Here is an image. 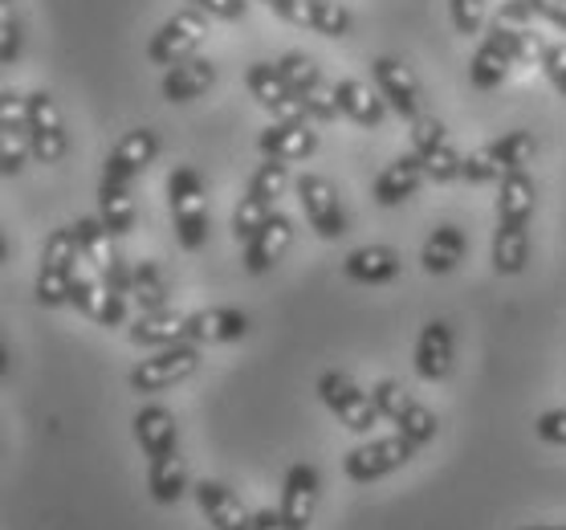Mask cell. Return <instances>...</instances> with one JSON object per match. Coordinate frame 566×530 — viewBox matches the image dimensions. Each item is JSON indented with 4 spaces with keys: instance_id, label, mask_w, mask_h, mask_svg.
Returning a JSON list of instances; mask_svg holds the SVG:
<instances>
[{
    "instance_id": "obj_27",
    "label": "cell",
    "mask_w": 566,
    "mask_h": 530,
    "mask_svg": "<svg viewBox=\"0 0 566 530\" xmlns=\"http://www.w3.org/2000/svg\"><path fill=\"white\" fill-rule=\"evenodd\" d=\"M127 339L135 347H171V343H188V314L180 311H147L127 326Z\"/></svg>"
},
{
    "instance_id": "obj_1",
    "label": "cell",
    "mask_w": 566,
    "mask_h": 530,
    "mask_svg": "<svg viewBox=\"0 0 566 530\" xmlns=\"http://www.w3.org/2000/svg\"><path fill=\"white\" fill-rule=\"evenodd\" d=\"M534 180L526 172H510L497 184V229H493L490 261L502 278L526 270L530 261V217H534Z\"/></svg>"
},
{
    "instance_id": "obj_13",
    "label": "cell",
    "mask_w": 566,
    "mask_h": 530,
    "mask_svg": "<svg viewBox=\"0 0 566 530\" xmlns=\"http://www.w3.org/2000/svg\"><path fill=\"white\" fill-rule=\"evenodd\" d=\"M245 91L253 94L261 111H270L273 118H290V123H306V118H310L306 103L297 98V91L290 86V79L282 74V65L253 62L245 70Z\"/></svg>"
},
{
    "instance_id": "obj_14",
    "label": "cell",
    "mask_w": 566,
    "mask_h": 530,
    "mask_svg": "<svg viewBox=\"0 0 566 530\" xmlns=\"http://www.w3.org/2000/svg\"><path fill=\"white\" fill-rule=\"evenodd\" d=\"M277 65H282V74L297 91V98L306 103L314 123H335V118L343 115V111H338V98H335V86H326V79H322V70L314 58H306V53H285Z\"/></svg>"
},
{
    "instance_id": "obj_6",
    "label": "cell",
    "mask_w": 566,
    "mask_h": 530,
    "mask_svg": "<svg viewBox=\"0 0 566 530\" xmlns=\"http://www.w3.org/2000/svg\"><path fill=\"white\" fill-rule=\"evenodd\" d=\"M70 306H77V311L98 326H123L127 323V298L118 294V290H111V282H106L103 273L94 270L86 258H77V266H74Z\"/></svg>"
},
{
    "instance_id": "obj_8",
    "label": "cell",
    "mask_w": 566,
    "mask_h": 530,
    "mask_svg": "<svg viewBox=\"0 0 566 530\" xmlns=\"http://www.w3.org/2000/svg\"><path fill=\"white\" fill-rule=\"evenodd\" d=\"M200 372V347L196 343H171V347H159L155 355L130 372V388L139 396H151V392H168L184 380H192Z\"/></svg>"
},
{
    "instance_id": "obj_39",
    "label": "cell",
    "mask_w": 566,
    "mask_h": 530,
    "mask_svg": "<svg viewBox=\"0 0 566 530\" xmlns=\"http://www.w3.org/2000/svg\"><path fill=\"white\" fill-rule=\"evenodd\" d=\"M449 13H452V25L461 38H473L481 33L485 25V0H449Z\"/></svg>"
},
{
    "instance_id": "obj_4",
    "label": "cell",
    "mask_w": 566,
    "mask_h": 530,
    "mask_svg": "<svg viewBox=\"0 0 566 530\" xmlns=\"http://www.w3.org/2000/svg\"><path fill=\"white\" fill-rule=\"evenodd\" d=\"M77 258H82V249H77L74 225L53 229L45 249H41V270H38V285H33L41 306H70V282H74Z\"/></svg>"
},
{
    "instance_id": "obj_10",
    "label": "cell",
    "mask_w": 566,
    "mask_h": 530,
    "mask_svg": "<svg viewBox=\"0 0 566 530\" xmlns=\"http://www.w3.org/2000/svg\"><path fill=\"white\" fill-rule=\"evenodd\" d=\"M416 449H420V445L408 440L403 433L367 440V445H359V449H350L347 457H343V474H347L350 481L367 486V481H379V478H387V474L403 469L416 457Z\"/></svg>"
},
{
    "instance_id": "obj_12",
    "label": "cell",
    "mask_w": 566,
    "mask_h": 530,
    "mask_svg": "<svg viewBox=\"0 0 566 530\" xmlns=\"http://www.w3.org/2000/svg\"><path fill=\"white\" fill-rule=\"evenodd\" d=\"M294 193H297V205H302V212H306V220H310V229H314L322 241H338V237L347 233V212H343L335 184L326 180V176H314V172L297 176Z\"/></svg>"
},
{
    "instance_id": "obj_9",
    "label": "cell",
    "mask_w": 566,
    "mask_h": 530,
    "mask_svg": "<svg viewBox=\"0 0 566 530\" xmlns=\"http://www.w3.org/2000/svg\"><path fill=\"white\" fill-rule=\"evenodd\" d=\"M318 396H322V404L338 416V425H347L350 433H371V428L384 420L371 396H367L347 372H338V367L318 375Z\"/></svg>"
},
{
    "instance_id": "obj_37",
    "label": "cell",
    "mask_w": 566,
    "mask_h": 530,
    "mask_svg": "<svg viewBox=\"0 0 566 530\" xmlns=\"http://www.w3.org/2000/svg\"><path fill=\"white\" fill-rule=\"evenodd\" d=\"M290 188V168H285L282 159H265L253 176H249V196H258L265 205H277V196Z\"/></svg>"
},
{
    "instance_id": "obj_23",
    "label": "cell",
    "mask_w": 566,
    "mask_h": 530,
    "mask_svg": "<svg viewBox=\"0 0 566 530\" xmlns=\"http://www.w3.org/2000/svg\"><path fill=\"white\" fill-rule=\"evenodd\" d=\"M294 246V220L285 212H270V220L258 229V237L245 246V270L249 273H270L277 261Z\"/></svg>"
},
{
    "instance_id": "obj_33",
    "label": "cell",
    "mask_w": 566,
    "mask_h": 530,
    "mask_svg": "<svg viewBox=\"0 0 566 530\" xmlns=\"http://www.w3.org/2000/svg\"><path fill=\"white\" fill-rule=\"evenodd\" d=\"M130 425H135V440H139V449L147 453V461L159 457V453L176 449V416H171L164 404H143Z\"/></svg>"
},
{
    "instance_id": "obj_22",
    "label": "cell",
    "mask_w": 566,
    "mask_h": 530,
    "mask_svg": "<svg viewBox=\"0 0 566 530\" xmlns=\"http://www.w3.org/2000/svg\"><path fill=\"white\" fill-rule=\"evenodd\" d=\"M249 335V319L237 306H205V311L188 314V343L196 347H217V343H237Z\"/></svg>"
},
{
    "instance_id": "obj_36",
    "label": "cell",
    "mask_w": 566,
    "mask_h": 530,
    "mask_svg": "<svg viewBox=\"0 0 566 530\" xmlns=\"http://www.w3.org/2000/svg\"><path fill=\"white\" fill-rule=\"evenodd\" d=\"M464 258V233L457 225H437L424 241V253H420V266L428 273H452Z\"/></svg>"
},
{
    "instance_id": "obj_17",
    "label": "cell",
    "mask_w": 566,
    "mask_h": 530,
    "mask_svg": "<svg viewBox=\"0 0 566 530\" xmlns=\"http://www.w3.org/2000/svg\"><path fill=\"white\" fill-rule=\"evenodd\" d=\"M371 74H375L379 94H384L387 106H391L399 118H408V123H412V118L424 115V91H420L416 74L399 62V58H375Z\"/></svg>"
},
{
    "instance_id": "obj_43",
    "label": "cell",
    "mask_w": 566,
    "mask_h": 530,
    "mask_svg": "<svg viewBox=\"0 0 566 530\" xmlns=\"http://www.w3.org/2000/svg\"><path fill=\"white\" fill-rule=\"evenodd\" d=\"M17 58H21V25L13 17H4V25H0V62L13 65Z\"/></svg>"
},
{
    "instance_id": "obj_24",
    "label": "cell",
    "mask_w": 566,
    "mask_h": 530,
    "mask_svg": "<svg viewBox=\"0 0 566 530\" xmlns=\"http://www.w3.org/2000/svg\"><path fill=\"white\" fill-rule=\"evenodd\" d=\"M428 180V172L424 164H420V156H399L391 159L379 176H375L371 184V196H375V205H384V208H396L403 205V200H412L416 193H420V184Z\"/></svg>"
},
{
    "instance_id": "obj_32",
    "label": "cell",
    "mask_w": 566,
    "mask_h": 530,
    "mask_svg": "<svg viewBox=\"0 0 566 530\" xmlns=\"http://www.w3.org/2000/svg\"><path fill=\"white\" fill-rule=\"evenodd\" d=\"M285 21L297 29H310V33H322V38H347L350 33V13L335 0H294Z\"/></svg>"
},
{
    "instance_id": "obj_7",
    "label": "cell",
    "mask_w": 566,
    "mask_h": 530,
    "mask_svg": "<svg viewBox=\"0 0 566 530\" xmlns=\"http://www.w3.org/2000/svg\"><path fill=\"white\" fill-rule=\"evenodd\" d=\"M371 401H375V408H379V416H384L387 425H396V433H403L408 440H416L420 449H424L428 440H437L440 420L428 413L424 404L412 401L408 392L399 388L396 380H379V384L371 388Z\"/></svg>"
},
{
    "instance_id": "obj_20",
    "label": "cell",
    "mask_w": 566,
    "mask_h": 530,
    "mask_svg": "<svg viewBox=\"0 0 566 530\" xmlns=\"http://www.w3.org/2000/svg\"><path fill=\"white\" fill-rule=\"evenodd\" d=\"M258 147L265 159H282V164H297L318 152V131H310V123H290V118H273L270 127L258 135Z\"/></svg>"
},
{
    "instance_id": "obj_45",
    "label": "cell",
    "mask_w": 566,
    "mask_h": 530,
    "mask_svg": "<svg viewBox=\"0 0 566 530\" xmlns=\"http://www.w3.org/2000/svg\"><path fill=\"white\" fill-rule=\"evenodd\" d=\"M253 530H290V522H285L282 510L265 506V510H258V515H253Z\"/></svg>"
},
{
    "instance_id": "obj_25",
    "label": "cell",
    "mask_w": 566,
    "mask_h": 530,
    "mask_svg": "<svg viewBox=\"0 0 566 530\" xmlns=\"http://www.w3.org/2000/svg\"><path fill=\"white\" fill-rule=\"evenodd\" d=\"M416 372L428 384H440L452 372V331L444 319H432V323L420 326V339H416Z\"/></svg>"
},
{
    "instance_id": "obj_2",
    "label": "cell",
    "mask_w": 566,
    "mask_h": 530,
    "mask_svg": "<svg viewBox=\"0 0 566 530\" xmlns=\"http://www.w3.org/2000/svg\"><path fill=\"white\" fill-rule=\"evenodd\" d=\"M538 143L530 131H505L502 139L485 143L469 152L461 164V180L464 184H502L510 172H526V164L534 159Z\"/></svg>"
},
{
    "instance_id": "obj_16",
    "label": "cell",
    "mask_w": 566,
    "mask_h": 530,
    "mask_svg": "<svg viewBox=\"0 0 566 530\" xmlns=\"http://www.w3.org/2000/svg\"><path fill=\"white\" fill-rule=\"evenodd\" d=\"M33 156L29 147V94L4 91L0 94V172L4 180H13Z\"/></svg>"
},
{
    "instance_id": "obj_5",
    "label": "cell",
    "mask_w": 566,
    "mask_h": 530,
    "mask_svg": "<svg viewBox=\"0 0 566 530\" xmlns=\"http://www.w3.org/2000/svg\"><path fill=\"white\" fill-rule=\"evenodd\" d=\"M208 41V17L200 9H180L176 17H168L164 25L155 29L151 41H147V62L151 65H171L196 58V50Z\"/></svg>"
},
{
    "instance_id": "obj_38",
    "label": "cell",
    "mask_w": 566,
    "mask_h": 530,
    "mask_svg": "<svg viewBox=\"0 0 566 530\" xmlns=\"http://www.w3.org/2000/svg\"><path fill=\"white\" fill-rule=\"evenodd\" d=\"M270 212L273 208L265 205V200H258V196H241V205L232 208V237L241 241V246H249L253 237H258V229L270 220Z\"/></svg>"
},
{
    "instance_id": "obj_35",
    "label": "cell",
    "mask_w": 566,
    "mask_h": 530,
    "mask_svg": "<svg viewBox=\"0 0 566 530\" xmlns=\"http://www.w3.org/2000/svg\"><path fill=\"white\" fill-rule=\"evenodd\" d=\"M135 298V306H139V314L147 311H168L171 306V290H168V278H164V270L155 266V261H135V270H130V294Z\"/></svg>"
},
{
    "instance_id": "obj_28",
    "label": "cell",
    "mask_w": 566,
    "mask_h": 530,
    "mask_svg": "<svg viewBox=\"0 0 566 530\" xmlns=\"http://www.w3.org/2000/svg\"><path fill=\"white\" fill-rule=\"evenodd\" d=\"M212 82H217V65L208 62V58H188V62L164 70L159 91H164L168 103H196Z\"/></svg>"
},
{
    "instance_id": "obj_47",
    "label": "cell",
    "mask_w": 566,
    "mask_h": 530,
    "mask_svg": "<svg viewBox=\"0 0 566 530\" xmlns=\"http://www.w3.org/2000/svg\"><path fill=\"white\" fill-rule=\"evenodd\" d=\"M522 530H566V522H558V527H522Z\"/></svg>"
},
{
    "instance_id": "obj_31",
    "label": "cell",
    "mask_w": 566,
    "mask_h": 530,
    "mask_svg": "<svg viewBox=\"0 0 566 530\" xmlns=\"http://www.w3.org/2000/svg\"><path fill=\"white\" fill-rule=\"evenodd\" d=\"M147 490L159 506H176L188 493V461L180 449H168L147 461Z\"/></svg>"
},
{
    "instance_id": "obj_42",
    "label": "cell",
    "mask_w": 566,
    "mask_h": 530,
    "mask_svg": "<svg viewBox=\"0 0 566 530\" xmlns=\"http://www.w3.org/2000/svg\"><path fill=\"white\" fill-rule=\"evenodd\" d=\"M542 70H546V79L551 86L566 98V45H546L542 53Z\"/></svg>"
},
{
    "instance_id": "obj_29",
    "label": "cell",
    "mask_w": 566,
    "mask_h": 530,
    "mask_svg": "<svg viewBox=\"0 0 566 530\" xmlns=\"http://www.w3.org/2000/svg\"><path fill=\"white\" fill-rule=\"evenodd\" d=\"M335 98H338V111L355 123V127H384V118H387V98L384 94H375L371 86H363L359 79H343L335 82Z\"/></svg>"
},
{
    "instance_id": "obj_11",
    "label": "cell",
    "mask_w": 566,
    "mask_h": 530,
    "mask_svg": "<svg viewBox=\"0 0 566 530\" xmlns=\"http://www.w3.org/2000/svg\"><path fill=\"white\" fill-rule=\"evenodd\" d=\"M408 127H412V152L420 156V164H424L428 180H432V184L461 180L464 156L457 152V147H452L444 123H440L437 115H420V118H412Z\"/></svg>"
},
{
    "instance_id": "obj_44",
    "label": "cell",
    "mask_w": 566,
    "mask_h": 530,
    "mask_svg": "<svg viewBox=\"0 0 566 530\" xmlns=\"http://www.w3.org/2000/svg\"><path fill=\"white\" fill-rule=\"evenodd\" d=\"M530 9L534 17L551 21L554 29H566V0H530Z\"/></svg>"
},
{
    "instance_id": "obj_21",
    "label": "cell",
    "mask_w": 566,
    "mask_h": 530,
    "mask_svg": "<svg viewBox=\"0 0 566 530\" xmlns=\"http://www.w3.org/2000/svg\"><path fill=\"white\" fill-rule=\"evenodd\" d=\"M192 493H196L200 515L212 522V530H253V515H249L245 502H241L224 481H212V478L196 481Z\"/></svg>"
},
{
    "instance_id": "obj_30",
    "label": "cell",
    "mask_w": 566,
    "mask_h": 530,
    "mask_svg": "<svg viewBox=\"0 0 566 530\" xmlns=\"http://www.w3.org/2000/svg\"><path fill=\"white\" fill-rule=\"evenodd\" d=\"M510 65H514V53L502 41V33L490 29L485 41L476 45L473 62H469V82H473L476 91H497L505 82V74H510Z\"/></svg>"
},
{
    "instance_id": "obj_46",
    "label": "cell",
    "mask_w": 566,
    "mask_h": 530,
    "mask_svg": "<svg viewBox=\"0 0 566 530\" xmlns=\"http://www.w3.org/2000/svg\"><path fill=\"white\" fill-rule=\"evenodd\" d=\"M261 4H265L270 13L282 17V21H285V17H290V9H294V0H261Z\"/></svg>"
},
{
    "instance_id": "obj_18",
    "label": "cell",
    "mask_w": 566,
    "mask_h": 530,
    "mask_svg": "<svg viewBox=\"0 0 566 530\" xmlns=\"http://www.w3.org/2000/svg\"><path fill=\"white\" fill-rule=\"evenodd\" d=\"M318 493H322L318 469L310 466V461L290 466V474H285V481H282V502H277V510H282L285 522H290V530H310V522L318 515Z\"/></svg>"
},
{
    "instance_id": "obj_3",
    "label": "cell",
    "mask_w": 566,
    "mask_h": 530,
    "mask_svg": "<svg viewBox=\"0 0 566 530\" xmlns=\"http://www.w3.org/2000/svg\"><path fill=\"white\" fill-rule=\"evenodd\" d=\"M168 205L176 220V237L188 253L208 246V196L205 176L196 168H176L168 176Z\"/></svg>"
},
{
    "instance_id": "obj_41",
    "label": "cell",
    "mask_w": 566,
    "mask_h": 530,
    "mask_svg": "<svg viewBox=\"0 0 566 530\" xmlns=\"http://www.w3.org/2000/svg\"><path fill=\"white\" fill-rule=\"evenodd\" d=\"M534 437L546 445H566V408H551L534 420Z\"/></svg>"
},
{
    "instance_id": "obj_34",
    "label": "cell",
    "mask_w": 566,
    "mask_h": 530,
    "mask_svg": "<svg viewBox=\"0 0 566 530\" xmlns=\"http://www.w3.org/2000/svg\"><path fill=\"white\" fill-rule=\"evenodd\" d=\"M98 217L115 237L130 233L135 229V196H130V184L123 180H98Z\"/></svg>"
},
{
    "instance_id": "obj_26",
    "label": "cell",
    "mask_w": 566,
    "mask_h": 530,
    "mask_svg": "<svg viewBox=\"0 0 566 530\" xmlns=\"http://www.w3.org/2000/svg\"><path fill=\"white\" fill-rule=\"evenodd\" d=\"M399 253L391 246H363L343 258V273L359 285H387L399 278Z\"/></svg>"
},
{
    "instance_id": "obj_19",
    "label": "cell",
    "mask_w": 566,
    "mask_h": 530,
    "mask_svg": "<svg viewBox=\"0 0 566 530\" xmlns=\"http://www.w3.org/2000/svg\"><path fill=\"white\" fill-rule=\"evenodd\" d=\"M155 156H159V135H155L151 127L130 131V135H123V139L115 143V152L106 156L103 176H106V180L135 184L143 176V172H147L155 164Z\"/></svg>"
},
{
    "instance_id": "obj_15",
    "label": "cell",
    "mask_w": 566,
    "mask_h": 530,
    "mask_svg": "<svg viewBox=\"0 0 566 530\" xmlns=\"http://www.w3.org/2000/svg\"><path fill=\"white\" fill-rule=\"evenodd\" d=\"M29 147H33V159L45 164V168L65 159V147H70V139H65V118L50 91L29 94Z\"/></svg>"
},
{
    "instance_id": "obj_40",
    "label": "cell",
    "mask_w": 566,
    "mask_h": 530,
    "mask_svg": "<svg viewBox=\"0 0 566 530\" xmlns=\"http://www.w3.org/2000/svg\"><path fill=\"white\" fill-rule=\"evenodd\" d=\"M188 4L217 21H245L249 13V0H188Z\"/></svg>"
}]
</instances>
